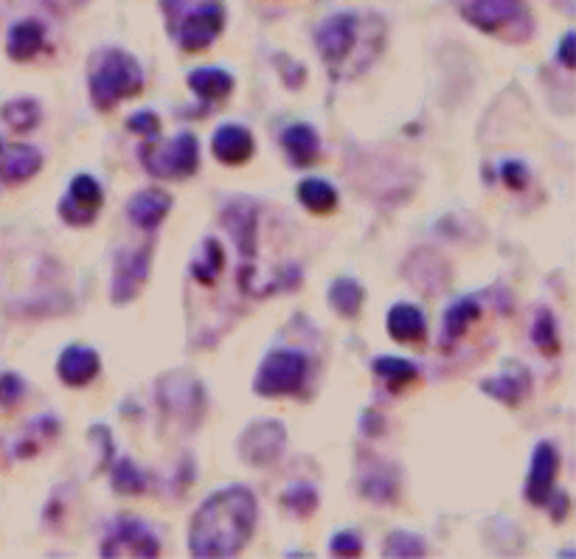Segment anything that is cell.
Segmentation results:
<instances>
[{
  "instance_id": "cell-27",
  "label": "cell",
  "mask_w": 576,
  "mask_h": 559,
  "mask_svg": "<svg viewBox=\"0 0 576 559\" xmlns=\"http://www.w3.org/2000/svg\"><path fill=\"white\" fill-rule=\"evenodd\" d=\"M222 265H225V253L217 239H206L203 242V256L192 262V279L200 281L203 287H211L214 281L220 279Z\"/></svg>"
},
{
  "instance_id": "cell-15",
  "label": "cell",
  "mask_w": 576,
  "mask_h": 559,
  "mask_svg": "<svg viewBox=\"0 0 576 559\" xmlns=\"http://www.w3.org/2000/svg\"><path fill=\"white\" fill-rule=\"evenodd\" d=\"M102 371V360H99V352L90 349V346H65L57 360V374L65 385L71 388H82V385L93 383Z\"/></svg>"
},
{
  "instance_id": "cell-3",
  "label": "cell",
  "mask_w": 576,
  "mask_h": 559,
  "mask_svg": "<svg viewBox=\"0 0 576 559\" xmlns=\"http://www.w3.org/2000/svg\"><path fill=\"white\" fill-rule=\"evenodd\" d=\"M141 166L161 180H186L200 166V144L192 133H180L161 147H141Z\"/></svg>"
},
{
  "instance_id": "cell-13",
  "label": "cell",
  "mask_w": 576,
  "mask_h": 559,
  "mask_svg": "<svg viewBox=\"0 0 576 559\" xmlns=\"http://www.w3.org/2000/svg\"><path fill=\"white\" fill-rule=\"evenodd\" d=\"M557 472H560V450L551 442H540L532 456L529 478H526V501L543 506L554 492Z\"/></svg>"
},
{
  "instance_id": "cell-31",
  "label": "cell",
  "mask_w": 576,
  "mask_h": 559,
  "mask_svg": "<svg viewBox=\"0 0 576 559\" xmlns=\"http://www.w3.org/2000/svg\"><path fill=\"white\" fill-rule=\"evenodd\" d=\"M113 486L121 495H141L147 489V475L138 470L133 461H119L113 467Z\"/></svg>"
},
{
  "instance_id": "cell-20",
  "label": "cell",
  "mask_w": 576,
  "mask_h": 559,
  "mask_svg": "<svg viewBox=\"0 0 576 559\" xmlns=\"http://www.w3.org/2000/svg\"><path fill=\"white\" fill-rule=\"evenodd\" d=\"M281 147L287 152V158L293 161V166H310L318 161V152H321V141L318 133L312 130L310 124H290L284 133H281Z\"/></svg>"
},
{
  "instance_id": "cell-1",
  "label": "cell",
  "mask_w": 576,
  "mask_h": 559,
  "mask_svg": "<svg viewBox=\"0 0 576 559\" xmlns=\"http://www.w3.org/2000/svg\"><path fill=\"white\" fill-rule=\"evenodd\" d=\"M256 517H259L256 498L245 486L222 489L211 495L192 517L189 551L200 559L237 557L251 543Z\"/></svg>"
},
{
  "instance_id": "cell-8",
  "label": "cell",
  "mask_w": 576,
  "mask_h": 559,
  "mask_svg": "<svg viewBox=\"0 0 576 559\" xmlns=\"http://www.w3.org/2000/svg\"><path fill=\"white\" fill-rule=\"evenodd\" d=\"M222 29H225V6L220 0H206L194 12L183 17L178 29L180 48L189 51V54L206 51L208 45L220 37Z\"/></svg>"
},
{
  "instance_id": "cell-34",
  "label": "cell",
  "mask_w": 576,
  "mask_h": 559,
  "mask_svg": "<svg viewBox=\"0 0 576 559\" xmlns=\"http://www.w3.org/2000/svg\"><path fill=\"white\" fill-rule=\"evenodd\" d=\"M23 394H26V385L20 380V374L3 371V374H0V408H3V411H12L15 405H20Z\"/></svg>"
},
{
  "instance_id": "cell-38",
  "label": "cell",
  "mask_w": 576,
  "mask_h": 559,
  "mask_svg": "<svg viewBox=\"0 0 576 559\" xmlns=\"http://www.w3.org/2000/svg\"><path fill=\"white\" fill-rule=\"evenodd\" d=\"M557 59H560L565 68H574V34H571V31L562 37V45H560V51H557Z\"/></svg>"
},
{
  "instance_id": "cell-23",
  "label": "cell",
  "mask_w": 576,
  "mask_h": 559,
  "mask_svg": "<svg viewBox=\"0 0 576 559\" xmlns=\"http://www.w3.org/2000/svg\"><path fill=\"white\" fill-rule=\"evenodd\" d=\"M481 315V307H478V301L475 298H458L453 301L447 312H444V329H442V343L444 349H453L456 346V340L464 338V332L470 329L475 318Z\"/></svg>"
},
{
  "instance_id": "cell-19",
  "label": "cell",
  "mask_w": 576,
  "mask_h": 559,
  "mask_svg": "<svg viewBox=\"0 0 576 559\" xmlns=\"http://www.w3.org/2000/svg\"><path fill=\"white\" fill-rule=\"evenodd\" d=\"M40 166H43L40 149L26 147V144L6 147L3 149V158H0V177L6 183H26V180H31L40 172Z\"/></svg>"
},
{
  "instance_id": "cell-39",
  "label": "cell",
  "mask_w": 576,
  "mask_h": 559,
  "mask_svg": "<svg viewBox=\"0 0 576 559\" xmlns=\"http://www.w3.org/2000/svg\"><path fill=\"white\" fill-rule=\"evenodd\" d=\"M43 3H48L54 12H71L76 6H82L85 0H43Z\"/></svg>"
},
{
  "instance_id": "cell-35",
  "label": "cell",
  "mask_w": 576,
  "mask_h": 559,
  "mask_svg": "<svg viewBox=\"0 0 576 559\" xmlns=\"http://www.w3.org/2000/svg\"><path fill=\"white\" fill-rule=\"evenodd\" d=\"M127 130L138 135H149V138L155 141V138L161 135V118H158V113H152V110L135 113V116L127 118Z\"/></svg>"
},
{
  "instance_id": "cell-24",
  "label": "cell",
  "mask_w": 576,
  "mask_h": 559,
  "mask_svg": "<svg viewBox=\"0 0 576 559\" xmlns=\"http://www.w3.org/2000/svg\"><path fill=\"white\" fill-rule=\"evenodd\" d=\"M189 88L203 99V102H222L234 90V76L222 68H197L189 74Z\"/></svg>"
},
{
  "instance_id": "cell-33",
  "label": "cell",
  "mask_w": 576,
  "mask_h": 559,
  "mask_svg": "<svg viewBox=\"0 0 576 559\" xmlns=\"http://www.w3.org/2000/svg\"><path fill=\"white\" fill-rule=\"evenodd\" d=\"M281 503L290 509V512H296V515H312L315 512V506H318V495H315V489L312 486H293Z\"/></svg>"
},
{
  "instance_id": "cell-10",
  "label": "cell",
  "mask_w": 576,
  "mask_h": 559,
  "mask_svg": "<svg viewBox=\"0 0 576 559\" xmlns=\"http://www.w3.org/2000/svg\"><path fill=\"white\" fill-rule=\"evenodd\" d=\"M357 43V17L349 12L326 17L324 23L315 31V45L318 54L326 62V68H335L343 59H349L352 48Z\"/></svg>"
},
{
  "instance_id": "cell-11",
  "label": "cell",
  "mask_w": 576,
  "mask_h": 559,
  "mask_svg": "<svg viewBox=\"0 0 576 559\" xmlns=\"http://www.w3.org/2000/svg\"><path fill=\"white\" fill-rule=\"evenodd\" d=\"M284 442H287V430L279 422H273V419L253 422L239 439V456L251 467H267L281 456Z\"/></svg>"
},
{
  "instance_id": "cell-7",
  "label": "cell",
  "mask_w": 576,
  "mask_h": 559,
  "mask_svg": "<svg viewBox=\"0 0 576 559\" xmlns=\"http://www.w3.org/2000/svg\"><path fill=\"white\" fill-rule=\"evenodd\" d=\"M158 399L166 416H183L189 425H197L200 416L206 411V397L203 385L186 374H169L158 385Z\"/></svg>"
},
{
  "instance_id": "cell-4",
  "label": "cell",
  "mask_w": 576,
  "mask_h": 559,
  "mask_svg": "<svg viewBox=\"0 0 576 559\" xmlns=\"http://www.w3.org/2000/svg\"><path fill=\"white\" fill-rule=\"evenodd\" d=\"M464 17L475 29L487 34H509L515 43L532 31L529 15L520 0H470L464 6Z\"/></svg>"
},
{
  "instance_id": "cell-5",
  "label": "cell",
  "mask_w": 576,
  "mask_h": 559,
  "mask_svg": "<svg viewBox=\"0 0 576 559\" xmlns=\"http://www.w3.org/2000/svg\"><path fill=\"white\" fill-rule=\"evenodd\" d=\"M307 377V357L293 349H279L265 357L253 380V391L262 397H287L298 394Z\"/></svg>"
},
{
  "instance_id": "cell-9",
  "label": "cell",
  "mask_w": 576,
  "mask_h": 559,
  "mask_svg": "<svg viewBox=\"0 0 576 559\" xmlns=\"http://www.w3.org/2000/svg\"><path fill=\"white\" fill-rule=\"evenodd\" d=\"M149 259H152V245L135 248V251H121L116 256L113 284H110L113 304H130L141 295L149 279Z\"/></svg>"
},
{
  "instance_id": "cell-37",
  "label": "cell",
  "mask_w": 576,
  "mask_h": 559,
  "mask_svg": "<svg viewBox=\"0 0 576 559\" xmlns=\"http://www.w3.org/2000/svg\"><path fill=\"white\" fill-rule=\"evenodd\" d=\"M501 175H503V183H506L509 189H523V186L529 183V169H526L520 161L503 163Z\"/></svg>"
},
{
  "instance_id": "cell-12",
  "label": "cell",
  "mask_w": 576,
  "mask_h": 559,
  "mask_svg": "<svg viewBox=\"0 0 576 559\" xmlns=\"http://www.w3.org/2000/svg\"><path fill=\"white\" fill-rule=\"evenodd\" d=\"M104 203V192L102 186H99V180L90 175H76L71 180V186H68V194L62 197L60 203V217L68 225H90V222L96 220V214H99V208Z\"/></svg>"
},
{
  "instance_id": "cell-40",
  "label": "cell",
  "mask_w": 576,
  "mask_h": 559,
  "mask_svg": "<svg viewBox=\"0 0 576 559\" xmlns=\"http://www.w3.org/2000/svg\"><path fill=\"white\" fill-rule=\"evenodd\" d=\"M3 149H6V144H3V138H0V158H3Z\"/></svg>"
},
{
  "instance_id": "cell-28",
  "label": "cell",
  "mask_w": 576,
  "mask_h": 559,
  "mask_svg": "<svg viewBox=\"0 0 576 559\" xmlns=\"http://www.w3.org/2000/svg\"><path fill=\"white\" fill-rule=\"evenodd\" d=\"M3 121L15 130V133H31L40 124V102L34 99H15V102L3 104Z\"/></svg>"
},
{
  "instance_id": "cell-2",
  "label": "cell",
  "mask_w": 576,
  "mask_h": 559,
  "mask_svg": "<svg viewBox=\"0 0 576 559\" xmlns=\"http://www.w3.org/2000/svg\"><path fill=\"white\" fill-rule=\"evenodd\" d=\"M90 102L96 110H113L124 99H133L144 90V71L133 54L121 48H104L90 59Z\"/></svg>"
},
{
  "instance_id": "cell-6",
  "label": "cell",
  "mask_w": 576,
  "mask_h": 559,
  "mask_svg": "<svg viewBox=\"0 0 576 559\" xmlns=\"http://www.w3.org/2000/svg\"><path fill=\"white\" fill-rule=\"evenodd\" d=\"M161 543L149 526L133 517H119L102 543V557H158Z\"/></svg>"
},
{
  "instance_id": "cell-21",
  "label": "cell",
  "mask_w": 576,
  "mask_h": 559,
  "mask_svg": "<svg viewBox=\"0 0 576 559\" xmlns=\"http://www.w3.org/2000/svg\"><path fill=\"white\" fill-rule=\"evenodd\" d=\"M385 326H388V335L397 340V343L425 340V332H428L425 315H422V309L414 307V304H394L391 312H388V318H385Z\"/></svg>"
},
{
  "instance_id": "cell-30",
  "label": "cell",
  "mask_w": 576,
  "mask_h": 559,
  "mask_svg": "<svg viewBox=\"0 0 576 559\" xmlns=\"http://www.w3.org/2000/svg\"><path fill=\"white\" fill-rule=\"evenodd\" d=\"M532 340L534 346L540 349V352L546 354V357H554V354L560 352V335H557V321H554V315L551 312H540L537 315V321L532 326Z\"/></svg>"
},
{
  "instance_id": "cell-16",
  "label": "cell",
  "mask_w": 576,
  "mask_h": 559,
  "mask_svg": "<svg viewBox=\"0 0 576 559\" xmlns=\"http://www.w3.org/2000/svg\"><path fill=\"white\" fill-rule=\"evenodd\" d=\"M214 158L225 166H242L251 161L253 155V135L242 124H222L220 130L211 138Z\"/></svg>"
},
{
  "instance_id": "cell-22",
  "label": "cell",
  "mask_w": 576,
  "mask_h": 559,
  "mask_svg": "<svg viewBox=\"0 0 576 559\" xmlns=\"http://www.w3.org/2000/svg\"><path fill=\"white\" fill-rule=\"evenodd\" d=\"M45 43V29L43 23L37 20H20L9 29V40H6V54L15 59V62H29L40 51Z\"/></svg>"
},
{
  "instance_id": "cell-25",
  "label": "cell",
  "mask_w": 576,
  "mask_h": 559,
  "mask_svg": "<svg viewBox=\"0 0 576 559\" xmlns=\"http://www.w3.org/2000/svg\"><path fill=\"white\" fill-rule=\"evenodd\" d=\"M298 203L312 214H332L338 208V189L326 180H301L298 183Z\"/></svg>"
},
{
  "instance_id": "cell-32",
  "label": "cell",
  "mask_w": 576,
  "mask_h": 559,
  "mask_svg": "<svg viewBox=\"0 0 576 559\" xmlns=\"http://www.w3.org/2000/svg\"><path fill=\"white\" fill-rule=\"evenodd\" d=\"M383 554L385 557H402V559L422 557V554H425V543H422L416 534H408V531H394V534L385 540Z\"/></svg>"
},
{
  "instance_id": "cell-17",
  "label": "cell",
  "mask_w": 576,
  "mask_h": 559,
  "mask_svg": "<svg viewBox=\"0 0 576 559\" xmlns=\"http://www.w3.org/2000/svg\"><path fill=\"white\" fill-rule=\"evenodd\" d=\"M172 211V197L163 189H144L127 203V217L141 231H155Z\"/></svg>"
},
{
  "instance_id": "cell-36",
  "label": "cell",
  "mask_w": 576,
  "mask_h": 559,
  "mask_svg": "<svg viewBox=\"0 0 576 559\" xmlns=\"http://www.w3.org/2000/svg\"><path fill=\"white\" fill-rule=\"evenodd\" d=\"M329 551L335 557H360L363 554V543H360V537H357L355 531H340V534L332 537Z\"/></svg>"
},
{
  "instance_id": "cell-26",
  "label": "cell",
  "mask_w": 576,
  "mask_h": 559,
  "mask_svg": "<svg viewBox=\"0 0 576 559\" xmlns=\"http://www.w3.org/2000/svg\"><path fill=\"white\" fill-rule=\"evenodd\" d=\"M363 301H366V293H363L360 281L349 279V276H340V279L332 281V287H329V304L335 307L338 315H343V318H357Z\"/></svg>"
},
{
  "instance_id": "cell-14",
  "label": "cell",
  "mask_w": 576,
  "mask_h": 559,
  "mask_svg": "<svg viewBox=\"0 0 576 559\" xmlns=\"http://www.w3.org/2000/svg\"><path fill=\"white\" fill-rule=\"evenodd\" d=\"M259 208L251 200H237L222 211V225L228 228V234L237 239L239 253L245 256V262H251L256 253V239H259Z\"/></svg>"
},
{
  "instance_id": "cell-18",
  "label": "cell",
  "mask_w": 576,
  "mask_h": 559,
  "mask_svg": "<svg viewBox=\"0 0 576 559\" xmlns=\"http://www.w3.org/2000/svg\"><path fill=\"white\" fill-rule=\"evenodd\" d=\"M481 391H487L489 397H495L503 405H520L526 394L532 391V374L520 363H509L503 374L492 377L487 383H481Z\"/></svg>"
},
{
  "instance_id": "cell-29",
  "label": "cell",
  "mask_w": 576,
  "mask_h": 559,
  "mask_svg": "<svg viewBox=\"0 0 576 559\" xmlns=\"http://www.w3.org/2000/svg\"><path fill=\"white\" fill-rule=\"evenodd\" d=\"M374 374L380 380H385L391 388H402V385L414 383L416 377H419V368L411 360H405V357H380L374 363Z\"/></svg>"
}]
</instances>
